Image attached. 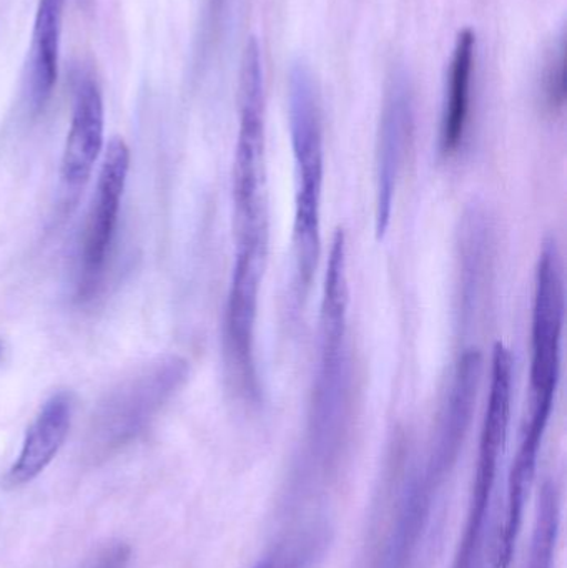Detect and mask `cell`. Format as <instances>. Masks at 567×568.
Masks as SVG:
<instances>
[{"label": "cell", "instance_id": "1", "mask_svg": "<svg viewBox=\"0 0 567 568\" xmlns=\"http://www.w3.org/2000/svg\"><path fill=\"white\" fill-rule=\"evenodd\" d=\"M348 243L343 230L330 248L320 306L318 367L310 404L308 436L313 453L330 456L340 446L353 400L348 343Z\"/></svg>", "mask_w": 567, "mask_h": 568}, {"label": "cell", "instance_id": "2", "mask_svg": "<svg viewBox=\"0 0 567 568\" xmlns=\"http://www.w3.org/2000/svg\"><path fill=\"white\" fill-rule=\"evenodd\" d=\"M290 135L295 160V216L293 258L296 300L312 286L322 253V200L325 182V139L322 105L312 69L293 63L288 75Z\"/></svg>", "mask_w": 567, "mask_h": 568}, {"label": "cell", "instance_id": "3", "mask_svg": "<svg viewBox=\"0 0 567 568\" xmlns=\"http://www.w3.org/2000/svg\"><path fill=\"white\" fill-rule=\"evenodd\" d=\"M236 250L269 253L265 162V82L240 80V125L232 175Z\"/></svg>", "mask_w": 567, "mask_h": 568}, {"label": "cell", "instance_id": "4", "mask_svg": "<svg viewBox=\"0 0 567 568\" xmlns=\"http://www.w3.org/2000/svg\"><path fill=\"white\" fill-rule=\"evenodd\" d=\"M190 366L183 357L163 356L113 387L93 414L90 447L112 454L145 433L160 410L182 389Z\"/></svg>", "mask_w": 567, "mask_h": 568}, {"label": "cell", "instance_id": "5", "mask_svg": "<svg viewBox=\"0 0 567 568\" xmlns=\"http://www.w3.org/2000/svg\"><path fill=\"white\" fill-rule=\"evenodd\" d=\"M565 278L561 255L555 240L539 253L536 266L531 316V369L529 393L531 410L526 427L546 433L559 376H561L563 329H565Z\"/></svg>", "mask_w": 567, "mask_h": 568}, {"label": "cell", "instance_id": "6", "mask_svg": "<svg viewBox=\"0 0 567 568\" xmlns=\"http://www.w3.org/2000/svg\"><path fill=\"white\" fill-rule=\"evenodd\" d=\"M129 172V146L122 139H113L100 165L95 193L80 243L75 284L80 301L92 300L105 278Z\"/></svg>", "mask_w": 567, "mask_h": 568}, {"label": "cell", "instance_id": "7", "mask_svg": "<svg viewBox=\"0 0 567 568\" xmlns=\"http://www.w3.org/2000/svg\"><path fill=\"white\" fill-rule=\"evenodd\" d=\"M513 379H515V363H513L512 353L505 344L498 343L493 349L488 404H486L485 419L479 434L472 514H469L468 530H466L465 547H463L465 562L472 559L473 549L478 542L489 499L495 489L499 463L508 440Z\"/></svg>", "mask_w": 567, "mask_h": 568}, {"label": "cell", "instance_id": "8", "mask_svg": "<svg viewBox=\"0 0 567 568\" xmlns=\"http://www.w3.org/2000/svg\"><path fill=\"white\" fill-rule=\"evenodd\" d=\"M415 133V97L409 77L398 70L386 87L376 142L375 229L378 239L392 222L399 176Z\"/></svg>", "mask_w": 567, "mask_h": 568}, {"label": "cell", "instance_id": "9", "mask_svg": "<svg viewBox=\"0 0 567 568\" xmlns=\"http://www.w3.org/2000/svg\"><path fill=\"white\" fill-rule=\"evenodd\" d=\"M105 110L102 92L92 79L80 80L73 102L72 122L60 163V183L67 200H75L92 176L103 150Z\"/></svg>", "mask_w": 567, "mask_h": 568}, {"label": "cell", "instance_id": "10", "mask_svg": "<svg viewBox=\"0 0 567 568\" xmlns=\"http://www.w3.org/2000/svg\"><path fill=\"white\" fill-rule=\"evenodd\" d=\"M485 359L482 351L469 347L459 356L448 393L439 413L438 433H436L435 454L433 466L436 469H446L458 456L466 433L472 426L473 414L478 400L479 387H482Z\"/></svg>", "mask_w": 567, "mask_h": 568}, {"label": "cell", "instance_id": "11", "mask_svg": "<svg viewBox=\"0 0 567 568\" xmlns=\"http://www.w3.org/2000/svg\"><path fill=\"white\" fill-rule=\"evenodd\" d=\"M72 417V394L59 390L45 400L32 426L27 430L16 463L7 473V486H26L52 464L69 436Z\"/></svg>", "mask_w": 567, "mask_h": 568}, {"label": "cell", "instance_id": "12", "mask_svg": "<svg viewBox=\"0 0 567 568\" xmlns=\"http://www.w3.org/2000/svg\"><path fill=\"white\" fill-rule=\"evenodd\" d=\"M476 65V36L472 29L462 30L453 49L446 77L445 105H443L439 146L452 155L465 140L472 113L473 73Z\"/></svg>", "mask_w": 567, "mask_h": 568}, {"label": "cell", "instance_id": "13", "mask_svg": "<svg viewBox=\"0 0 567 568\" xmlns=\"http://www.w3.org/2000/svg\"><path fill=\"white\" fill-rule=\"evenodd\" d=\"M67 0H39L29 52V99L33 109L45 106L59 79L60 37Z\"/></svg>", "mask_w": 567, "mask_h": 568}, {"label": "cell", "instance_id": "14", "mask_svg": "<svg viewBox=\"0 0 567 568\" xmlns=\"http://www.w3.org/2000/svg\"><path fill=\"white\" fill-rule=\"evenodd\" d=\"M458 246L462 316L468 320L475 313L488 272L489 225L482 210L472 209L463 216Z\"/></svg>", "mask_w": 567, "mask_h": 568}, {"label": "cell", "instance_id": "15", "mask_svg": "<svg viewBox=\"0 0 567 568\" xmlns=\"http://www.w3.org/2000/svg\"><path fill=\"white\" fill-rule=\"evenodd\" d=\"M559 524H561V499H559L558 486L553 480H548L539 494L538 513H536L531 549H529L526 568L556 567Z\"/></svg>", "mask_w": 567, "mask_h": 568}, {"label": "cell", "instance_id": "16", "mask_svg": "<svg viewBox=\"0 0 567 568\" xmlns=\"http://www.w3.org/2000/svg\"><path fill=\"white\" fill-rule=\"evenodd\" d=\"M543 102L549 110L563 109L566 100V37H559L546 57L541 75Z\"/></svg>", "mask_w": 567, "mask_h": 568}, {"label": "cell", "instance_id": "17", "mask_svg": "<svg viewBox=\"0 0 567 568\" xmlns=\"http://www.w3.org/2000/svg\"><path fill=\"white\" fill-rule=\"evenodd\" d=\"M132 550L126 544L117 542L103 547L82 568H130Z\"/></svg>", "mask_w": 567, "mask_h": 568}, {"label": "cell", "instance_id": "18", "mask_svg": "<svg viewBox=\"0 0 567 568\" xmlns=\"http://www.w3.org/2000/svg\"><path fill=\"white\" fill-rule=\"evenodd\" d=\"M252 568H288L280 557H266V559L260 560Z\"/></svg>", "mask_w": 567, "mask_h": 568}, {"label": "cell", "instance_id": "19", "mask_svg": "<svg viewBox=\"0 0 567 568\" xmlns=\"http://www.w3.org/2000/svg\"><path fill=\"white\" fill-rule=\"evenodd\" d=\"M223 6H225V0H210V9H212L213 16L222 12Z\"/></svg>", "mask_w": 567, "mask_h": 568}, {"label": "cell", "instance_id": "20", "mask_svg": "<svg viewBox=\"0 0 567 568\" xmlns=\"http://www.w3.org/2000/svg\"><path fill=\"white\" fill-rule=\"evenodd\" d=\"M2 353H3V344L0 343V356H2Z\"/></svg>", "mask_w": 567, "mask_h": 568}]
</instances>
